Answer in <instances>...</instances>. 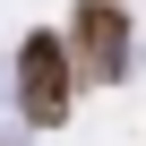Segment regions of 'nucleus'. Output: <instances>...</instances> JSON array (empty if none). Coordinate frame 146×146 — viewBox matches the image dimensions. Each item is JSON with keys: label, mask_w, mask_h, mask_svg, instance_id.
<instances>
[{"label": "nucleus", "mask_w": 146, "mask_h": 146, "mask_svg": "<svg viewBox=\"0 0 146 146\" xmlns=\"http://www.w3.org/2000/svg\"><path fill=\"white\" fill-rule=\"evenodd\" d=\"M17 112H26V129H60L69 120V103H78V60H69V35L60 26H35V35H17Z\"/></svg>", "instance_id": "nucleus-1"}, {"label": "nucleus", "mask_w": 146, "mask_h": 146, "mask_svg": "<svg viewBox=\"0 0 146 146\" xmlns=\"http://www.w3.org/2000/svg\"><path fill=\"white\" fill-rule=\"evenodd\" d=\"M60 35H69V60H78V86H120L137 60V26L120 0H78Z\"/></svg>", "instance_id": "nucleus-2"}]
</instances>
